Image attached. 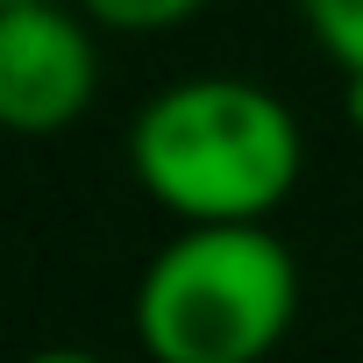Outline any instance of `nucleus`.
Wrapping results in <instances>:
<instances>
[{"mask_svg": "<svg viewBox=\"0 0 363 363\" xmlns=\"http://www.w3.org/2000/svg\"><path fill=\"white\" fill-rule=\"evenodd\" d=\"M128 171L171 221H271L306 171L292 100L242 72H193L128 121Z\"/></svg>", "mask_w": 363, "mask_h": 363, "instance_id": "f257e3e1", "label": "nucleus"}, {"mask_svg": "<svg viewBox=\"0 0 363 363\" xmlns=\"http://www.w3.org/2000/svg\"><path fill=\"white\" fill-rule=\"evenodd\" d=\"M299 320V264L271 221H178L135 278V342L157 363H264Z\"/></svg>", "mask_w": 363, "mask_h": 363, "instance_id": "f03ea898", "label": "nucleus"}, {"mask_svg": "<svg viewBox=\"0 0 363 363\" xmlns=\"http://www.w3.org/2000/svg\"><path fill=\"white\" fill-rule=\"evenodd\" d=\"M100 93V43L79 0H8L0 8V128L65 135Z\"/></svg>", "mask_w": 363, "mask_h": 363, "instance_id": "7ed1b4c3", "label": "nucleus"}, {"mask_svg": "<svg viewBox=\"0 0 363 363\" xmlns=\"http://www.w3.org/2000/svg\"><path fill=\"white\" fill-rule=\"evenodd\" d=\"M79 8L107 36H171V29H186L207 0H79Z\"/></svg>", "mask_w": 363, "mask_h": 363, "instance_id": "20e7f679", "label": "nucleus"}, {"mask_svg": "<svg viewBox=\"0 0 363 363\" xmlns=\"http://www.w3.org/2000/svg\"><path fill=\"white\" fill-rule=\"evenodd\" d=\"M299 22L335 72H363V0H299Z\"/></svg>", "mask_w": 363, "mask_h": 363, "instance_id": "39448f33", "label": "nucleus"}, {"mask_svg": "<svg viewBox=\"0 0 363 363\" xmlns=\"http://www.w3.org/2000/svg\"><path fill=\"white\" fill-rule=\"evenodd\" d=\"M342 121L363 135V72H342Z\"/></svg>", "mask_w": 363, "mask_h": 363, "instance_id": "423d86ee", "label": "nucleus"}, {"mask_svg": "<svg viewBox=\"0 0 363 363\" xmlns=\"http://www.w3.org/2000/svg\"><path fill=\"white\" fill-rule=\"evenodd\" d=\"M0 8H8V0H0Z\"/></svg>", "mask_w": 363, "mask_h": 363, "instance_id": "0eeeda50", "label": "nucleus"}]
</instances>
